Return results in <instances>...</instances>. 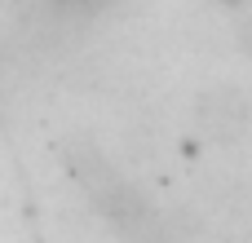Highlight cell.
Masks as SVG:
<instances>
[{"mask_svg":"<svg viewBox=\"0 0 252 243\" xmlns=\"http://www.w3.org/2000/svg\"><path fill=\"white\" fill-rule=\"evenodd\" d=\"M199 120H204V128H208L213 137L235 142V137L248 128V102H244L239 93H230V89H217V93H208V97L199 102Z\"/></svg>","mask_w":252,"mask_h":243,"instance_id":"cell-1","label":"cell"},{"mask_svg":"<svg viewBox=\"0 0 252 243\" xmlns=\"http://www.w3.org/2000/svg\"><path fill=\"white\" fill-rule=\"evenodd\" d=\"M44 4H53L58 13H97V9H106L111 0H44Z\"/></svg>","mask_w":252,"mask_h":243,"instance_id":"cell-2","label":"cell"}]
</instances>
